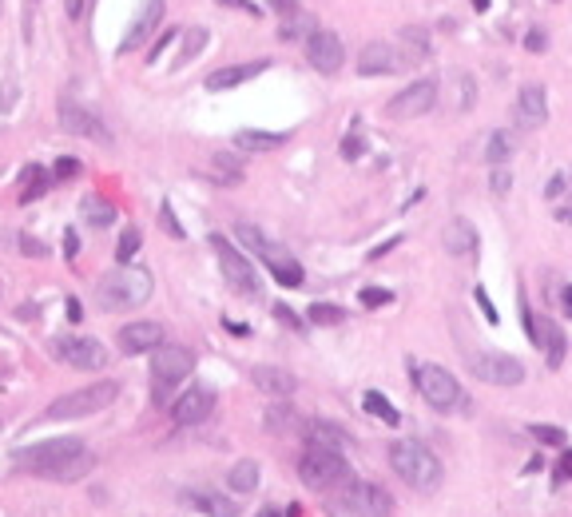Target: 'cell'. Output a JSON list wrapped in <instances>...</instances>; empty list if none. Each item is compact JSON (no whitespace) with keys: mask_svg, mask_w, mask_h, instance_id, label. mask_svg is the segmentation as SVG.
Returning <instances> with one entry per match:
<instances>
[{"mask_svg":"<svg viewBox=\"0 0 572 517\" xmlns=\"http://www.w3.org/2000/svg\"><path fill=\"white\" fill-rule=\"evenodd\" d=\"M116 398H120V382L103 378V382H96V386H80V390L56 398V402L44 410V418H48V422H64V418H91V414H100V410H108Z\"/></svg>","mask_w":572,"mask_h":517,"instance_id":"obj_4","label":"cell"},{"mask_svg":"<svg viewBox=\"0 0 572 517\" xmlns=\"http://www.w3.org/2000/svg\"><path fill=\"white\" fill-rule=\"evenodd\" d=\"M271 68V60H247V64H231V68H219L207 76V91H227V88H239V84L254 80L262 72Z\"/></svg>","mask_w":572,"mask_h":517,"instance_id":"obj_22","label":"cell"},{"mask_svg":"<svg viewBox=\"0 0 572 517\" xmlns=\"http://www.w3.org/2000/svg\"><path fill=\"white\" fill-rule=\"evenodd\" d=\"M361 406H366V414H374L378 422H386V426H398V422H402L398 406H393L386 394H378V390H370V394L361 398Z\"/></svg>","mask_w":572,"mask_h":517,"instance_id":"obj_34","label":"cell"},{"mask_svg":"<svg viewBox=\"0 0 572 517\" xmlns=\"http://www.w3.org/2000/svg\"><path fill=\"white\" fill-rule=\"evenodd\" d=\"M274 318H279V323H286V326H291V330H302L298 315H294V311H291V306H286V303H274Z\"/></svg>","mask_w":572,"mask_h":517,"instance_id":"obj_47","label":"cell"},{"mask_svg":"<svg viewBox=\"0 0 572 517\" xmlns=\"http://www.w3.org/2000/svg\"><path fill=\"white\" fill-rule=\"evenodd\" d=\"M163 0H143V9H140V16L131 21V28H128V36L120 40V56H128V52H140L143 44L159 32V24H163Z\"/></svg>","mask_w":572,"mask_h":517,"instance_id":"obj_15","label":"cell"},{"mask_svg":"<svg viewBox=\"0 0 572 517\" xmlns=\"http://www.w3.org/2000/svg\"><path fill=\"white\" fill-rule=\"evenodd\" d=\"M525 48H529V52H544V48H549V36H544L541 28H532L529 36H525Z\"/></svg>","mask_w":572,"mask_h":517,"instance_id":"obj_48","label":"cell"},{"mask_svg":"<svg viewBox=\"0 0 572 517\" xmlns=\"http://www.w3.org/2000/svg\"><path fill=\"white\" fill-rule=\"evenodd\" d=\"M163 346V326L140 318V323H128L120 330V350L123 355H147V350H159Z\"/></svg>","mask_w":572,"mask_h":517,"instance_id":"obj_20","label":"cell"},{"mask_svg":"<svg viewBox=\"0 0 572 517\" xmlns=\"http://www.w3.org/2000/svg\"><path fill=\"white\" fill-rule=\"evenodd\" d=\"M203 44H207V32H203V28L187 32V40H183V52H179V60H175V64L191 60V56H199V52H203Z\"/></svg>","mask_w":572,"mask_h":517,"instance_id":"obj_39","label":"cell"},{"mask_svg":"<svg viewBox=\"0 0 572 517\" xmlns=\"http://www.w3.org/2000/svg\"><path fill=\"white\" fill-rule=\"evenodd\" d=\"M235 235L242 239V247L247 251H254V259H262V263L271 267V274L279 279L282 287H298L302 283V267H298V259H294L286 247H279V243H271L267 235L259 231V227H251V223H239L235 227Z\"/></svg>","mask_w":572,"mask_h":517,"instance_id":"obj_5","label":"cell"},{"mask_svg":"<svg viewBox=\"0 0 572 517\" xmlns=\"http://www.w3.org/2000/svg\"><path fill=\"white\" fill-rule=\"evenodd\" d=\"M512 152H517V140L509 132H493L489 143H485V163L489 167H509Z\"/></svg>","mask_w":572,"mask_h":517,"instance_id":"obj_32","label":"cell"},{"mask_svg":"<svg viewBox=\"0 0 572 517\" xmlns=\"http://www.w3.org/2000/svg\"><path fill=\"white\" fill-rule=\"evenodd\" d=\"M306 60H310V68L326 72V76H334V72L346 64V48H342L338 32H314L310 40H306Z\"/></svg>","mask_w":572,"mask_h":517,"instance_id":"obj_18","label":"cell"},{"mask_svg":"<svg viewBox=\"0 0 572 517\" xmlns=\"http://www.w3.org/2000/svg\"><path fill=\"white\" fill-rule=\"evenodd\" d=\"M271 4H274V12L282 16V32H279L282 40H302V36L310 40L314 32H318V21L302 9L298 0H271Z\"/></svg>","mask_w":572,"mask_h":517,"instance_id":"obj_19","label":"cell"},{"mask_svg":"<svg viewBox=\"0 0 572 517\" xmlns=\"http://www.w3.org/2000/svg\"><path fill=\"white\" fill-rule=\"evenodd\" d=\"M564 311L572 315V287H564Z\"/></svg>","mask_w":572,"mask_h":517,"instance_id":"obj_56","label":"cell"},{"mask_svg":"<svg viewBox=\"0 0 572 517\" xmlns=\"http://www.w3.org/2000/svg\"><path fill=\"white\" fill-rule=\"evenodd\" d=\"M159 223H163V231H167L171 239H183V227H179V219H175V211H171V199L159 203Z\"/></svg>","mask_w":572,"mask_h":517,"instance_id":"obj_40","label":"cell"},{"mask_svg":"<svg viewBox=\"0 0 572 517\" xmlns=\"http://www.w3.org/2000/svg\"><path fill=\"white\" fill-rule=\"evenodd\" d=\"M390 299H393V294L381 291V287H366V291H361V306H370V311H374V306H386Z\"/></svg>","mask_w":572,"mask_h":517,"instance_id":"obj_44","label":"cell"},{"mask_svg":"<svg viewBox=\"0 0 572 517\" xmlns=\"http://www.w3.org/2000/svg\"><path fill=\"white\" fill-rule=\"evenodd\" d=\"M298 477L310 489H334L350 477V462L342 457V450L330 446H306L298 457Z\"/></svg>","mask_w":572,"mask_h":517,"instance_id":"obj_6","label":"cell"},{"mask_svg":"<svg viewBox=\"0 0 572 517\" xmlns=\"http://www.w3.org/2000/svg\"><path fill=\"white\" fill-rule=\"evenodd\" d=\"M302 422H306V418L302 414H294L291 406H271V410H267V430H271V434H302Z\"/></svg>","mask_w":572,"mask_h":517,"instance_id":"obj_30","label":"cell"},{"mask_svg":"<svg viewBox=\"0 0 572 517\" xmlns=\"http://www.w3.org/2000/svg\"><path fill=\"white\" fill-rule=\"evenodd\" d=\"M135 251H140V231H135V227H128V231L120 235V247H116V259H120V263H128V259H135Z\"/></svg>","mask_w":572,"mask_h":517,"instance_id":"obj_38","label":"cell"},{"mask_svg":"<svg viewBox=\"0 0 572 517\" xmlns=\"http://www.w3.org/2000/svg\"><path fill=\"white\" fill-rule=\"evenodd\" d=\"M413 374V386H417V394L433 406V410H453V406L461 402V382L445 370V366H410Z\"/></svg>","mask_w":572,"mask_h":517,"instance_id":"obj_8","label":"cell"},{"mask_svg":"<svg viewBox=\"0 0 572 517\" xmlns=\"http://www.w3.org/2000/svg\"><path fill=\"white\" fill-rule=\"evenodd\" d=\"M334 506H342L354 517H390L393 497H390V489H381L378 482H346L342 497H334Z\"/></svg>","mask_w":572,"mask_h":517,"instance_id":"obj_10","label":"cell"},{"mask_svg":"<svg viewBox=\"0 0 572 517\" xmlns=\"http://www.w3.org/2000/svg\"><path fill=\"white\" fill-rule=\"evenodd\" d=\"M437 80H430V76H422V80L405 84L398 96H393L390 104H386V116L390 120H417V116L433 112V104H437Z\"/></svg>","mask_w":572,"mask_h":517,"instance_id":"obj_12","label":"cell"},{"mask_svg":"<svg viewBox=\"0 0 572 517\" xmlns=\"http://www.w3.org/2000/svg\"><path fill=\"white\" fill-rule=\"evenodd\" d=\"M64 12H68V21H80V16H84V0H64Z\"/></svg>","mask_w":572,"mask_h":517,"instance_id":"obj_53","label":"cell"},{"mask_svg":"<svg viewBox=\"0 0 572 517\" xmlns=\"http://www.w3.org/2000/svg\"><path fill=\"white\" fill-rule=\"evenodd\" d=\"M473 299H477V306L485 311V323H497V306H493L489 291H485V287H477V291H473Z\"/></svg>","mask_w":572,"mask_h":517,"instance_id":"obj_46","label":"cell"},{"mask_svg":"<svg viewBox=\"0 0 572 517\" xmlns=\"http://www.w3.org/2000/svg\"><path fill=\"white\" fill-rule=\"evenodd\" d=\"M52 358H56V362L76 366V370H100V366H108V350H103V343L84 338V335H56V338H52Z\"/></svg>","mask_w":572,"mask_h":517,"instance_id":"obj_11","label":"cell"},{"mask_svg":"<svg viewBox=\"0 0 572 517\" xmlns=\"http://www.w3.org/2000/svg\"><path fill=\"white\" fill-rule=\"evenodd\" d=\"M544 120H549L544 88H541V84H525V88L517 91V104H512V123H517L521 132H537Z\"/></svg>","mask_w":572,"mask_h":517,"instance_id":"obj_17","label":"cell"},{"mask_svg":"<svg viewBox=\"0 0 572 517\" xmlns=\"http://www.w3.org/2000/svg\"><path fill=\"white\" fill-rule=\"evenodd\" d=\"M469 370L489 386H521L525 382V366L521 358L505 355V350H481L469 355Z\"/></svg>","mask_w":572,"mask_h":517,"instance_id":"obj_13","label":"cell"},{"mask_svg":"<svg viewBox=\"0 0 572 517\" xmlns=\"http://www.w3.org/2000/svg\"><path fill=\"white\" fill-rule=\"evenodd\" d=\"M16 100V84H0V112H9Z\"/></svg>","mask_w":572,"mask_h":517,"instance_id":"obj_51","label":"cell"},{"mask_svg":"<svg viewBox=\"0 0 572 517\" xmlns=\"http://www.w3.org/2000/svg\"><path fill=\"white\" fill-rule=\"evenodd\" d=\"M76 247H80V239H76V235H64V259H72V255H76Z\"/></svg>","mask_w":572,"mask_h":517,"instance_id":"obj_54","label":"cell"},{"mask_svg":"<svg viewBox=\"0 0 572 517\" xmlns=\"http://www.w3.org/2000/svg\"><path fill=\"white\" fill-rule=\"evenodd\" d=\"M361 152H366V140H361V132H350L346 140H342V155H346V160H358Z\"/></svg>","mask_w":572,"mask_h":517,"instance_id":"obj_45","label":"cell"},{"mask_svg":"<svg viewBox=\"0 0 572 517\" xmlns=\"http://www.w3.org/2000/svg\"><path fill=\"white\" fill-rule=\"evenodd\" d=\"M191 370H195V355H191L187 346H159V355L151 358V382H155V402L167 406L171 402V390L183 382V378H191Z\"/></svg>","mask_w":572,"mask_h":517,"instance_id":"obj_7","label":"cell"},{"mask_svg":"<svg viewBox=\"0 0 572 517\" xmlns=\"http://www.w3.org/2000/svg\"><path fill=\"white\" fill-rule=\"evenodd\" d=\"M262 517H279V509H262Z\"/></svg>","mask_w":572,"mask_h":517,"instance_id":"obj_58","label":"cell"},{"mask_svg":"<svg viewBox=\"0 0 572 517\" xmlns=\"http://www.w3.org/2000/svg\"><path fill=\"white\" fill-rule=\"evenodd\" d=\"M473 4H477V12H485V9H489V0H473Z\"/></svg>","mask_w":572,"mask_h":517,"instance_id":"obj_57","label":"cell"},{"mask_svg":"<svg viewBox=\"0 0 572 517\" xmlns=\"http://www.w3.org/2000/svg\"><path fill=\"white\" fill-rule=\"evenodd\" d=\"M556 477H561V482H572V450H564L561 466H556Z\"/></svg>","mask_w":572,"mask_h":517,"instance_id":"obj_52","label":"cell"},{"mask_svg":"<svg viewBox=\"0 0 572 517\" xmlns=\"http://www.w3.org/2000/svg\"><path fill=\"white\" fill-rule=\"evenodd\" d=\"M96 299L108 311H135L151 299V274L135 263H120L96 283Z\"/></svg>","mask_w":572,"mask_h":517,"instance_id":"obj_2","label":"cell"},{"mask_svg":"<svg viewBox=\"0 0 572 517\" xmlns=\"http://www.w3.org/2000/svg\"><path fill=\"white\" fill-rule=\"evenodd\" d=\"M80 175V160L76 155H60L56 160V179H76Z\"/></svg>","mask_w":572,"mask_h":517,"instance_id":"obj_43","label":"cell"},{"mask_svg":"<svg viewBox=\"0 0 572 517\" xmlns=\"http://www.w3.org/2000/svg\"><path fill=\"white\" fill-rule=\"evenodd\" d=\"M48 172H44V167H36V163H32L28 172H24V179H21V203H32V199H40L44 191H48Z\"/></svg>","mask_w":572,"mask_h":517,"instance_id":"obj_35","label":"cell"},{"mask_svg":"<svg viewBox=\"0 0 572 517\" xmlns=\"http://www.w3.org/2000/svg\"><path fill=\"white\" fill-rule=\"evenodd\" d=\"M291 140L286 132H254V128H247V132H235V143H239L242 152H279L282 143Z\"/></svg>","mask_w":572,"mask_h":517,"instance_id":"obj_29","label":"cell"},{"mask_svg":"<svg viewBox=\"0 0 572 517\" xmlns=\"http://www.w3.org/2000/svg\"><path fill=\"white\" fill-rule=\"evenodd\" d=\"M489 187H493V195H509V187H512V172H509V167H493Z\"/></svg>","mask_w":572,"mask_h":517,"instance_id":"obj_42","label":"cell"},{"mask_svg":"<svg viewBox=\"0 0 572 517\" xmlns=\"http://www.w3.org/2000/svg\"><path fill=\"white\" fill-rule=\"evenodd\" d=\"M251 382L259 386L262 394H279V398H291L294 390H298V378H294L286 366H254Z\"/></svg>","mask_w":572,"mask_h":517,"instance_id":"obj_23","label":"cell"},{"mask_svg":"<svg viewBox=\"0 0 572 517\" xmlns=\"http://www.w3.org/2000/svg\"><path fill=\"white\" fill-rule=\"evenodd\" d=\"M477 247H481V239H477V227L469 219H453L445 227V251L453 259H469V255H477Z\"/></svg>","mask_w":572,"mask_h":517,"instance_id":"obj_26","label":"cell"},{"mask_svg":"<svg viewBox=\"0 0 572 517\" xmlns=\"http://www.w3.org/2000/svg\"><path fill=\"white\" fill-rule=\"evenodd\" d=\"M310 323H318V326H338V323H346V311H342V306H334V303H314L310 306Z\"/></svg>","mask_w":572,"mask_h":517,"instance_id":"obj_36","label":"cell"},{"mask_svg":"<svg viewBox=\"0 0 572 517\" xmlns=\"http://www.w3.org/2000/svg\"><path fill=\"white\" fill-rule=\"evenodd\" d=\"M227 486H231L235 494H251V489L259 486V462H254V457L235 462V469L227 474Z\"/></svg>","mask_w":572,"mask_h":517,"instance_id":"obj_33","label":"cell"},{"mask_svg":"<svg viewBox=\"0 0 572 517\" xmlns=\"http://www.w3.org/2000/svg\"><path fill=\"white\" fill-rule=\"evenodd\" d=\"M529 434L537 438L541 446H564V442H568L561 426H541V422H537V426H529Z\"/></svg>","mask_w":572,"mask_h":517,"instance_id":"obj_37","label":"cell"},{"mask_svg":"<svg viewBox=\"0 0 572 517\" xmlns=\"http://www.w3.org/2000/svg\"><path fill=\"white\" fill-rule=\"evenodd\" d=\"M358 72L361 76H390V72H402L398 64V48L386 40H370L358 52Z\"/></svg>","mask_w":572,"mask_h":517,"instance_id":"obj_21","label":"cell"},{"mask_svg":"<svg viewBox=\"0 0 572 517\" xmlns=\"http://www.w3.org/2000/svg\"><path fill=\"white\" fill-rule=\"evenodd\" d=\"M183 501H191V506L207 517H239V506H235L231 497L215 494V489H183Z\"/></svg>","mask_w":572,"mask_h":517,"instance_id":"obj_27","label":"cell"},{"mask_svg":"<svg viewBox=\"0 0 572 517\" xmlns=\"http://www.w3.org/2000/svg\"><path fill=\"white\" fill-rule=\"evenodd\" d=\"M211 414H215V390L211 386H191L187 394L171 406V418H175L179 426H203Z\"/></svg>","mask_w":572,"mask_h":517,"instance_id":"obj_16","label":"cell"},{"mask_svg":"<svg viewBox=\"0 0 572 517\" xmlns=\"http://www.w3.org/2000/svg\"><path fill=\"white\" fill-rule=\"evenodd\" d=\"M390 466L402 482H410V486L422 489V494H433L445 477V466L437 462V454H433L430 446H422V442H393Z\"/></svg>","mask_w":572,"mask_h":517,"instance_id":"obj_3","label":"cell"},{"mask_svg":"<svg viewBox=\"0 0 572 517\" xmlns=\"http://www.w3.org/2000/svg\"><path fill=\"white\" fill-rule=\"evenodd\" d=\"M537 346H544V358H549V366L556 370V366L564 362V355H568V338H564L561 323L541 318V323H537Z\"/></svg>","mask_w":572,"mask_h":517,"instance_id":"obj_28","label":"cell"},{"mask_svg":"<svg viewBox=\"0 0 572 517\" xmlns=\"http://www.w3.org/2000/svg\"><path fill=\"white\" fill-rule=\"evenodd\" d=\"M12 466L21 474L44 477V482H80L96 469V454L80 438H52L40 446H24L12 454Z\"/></svg>","mask_w":572,"mask_h":517,"instance_id":"obj_1","label":"cell"},{"mask_svg":"<svg viewBox=\"0 0 572 517\" xmlns=\"http://www.w3.org/2000/svg\"><path fill=\"white\" fill-rule=\"evenodd\" d=\"M393 48H398V64H402V68H410V64H422L425 56H430V32H425L422 24L402 28Z\"/></svg>","mask_w":572,"mask_h":517,"instance_id":"obj_24","label":"cell"},{"mask_svg":"<svg viewBox=\"0 0 572 517\" xmlns=\"http://www.w3.org/2000/svg\"><path fill=\"white\" fill-rule=\"evenodd\" d=\"M80 215L88 219L91 227H111V223H116V207H111L103 195H84V199H80Z\"/></svg>","mask_w":572,"mask_h":517,"instance_id":"obj_31","label":"cell"},{"mask_svg":"<svg viewBox=\"0 0 572 517\" xmlns=\"http://www.w3.org/2000/svg\"><path fill=\"white\" fill-rule=\"evenodd\" d=\"M564 191H568V172H561V175H552L549 179V187H544V199L552 203V207H556V203L564 199Z\"/></svg>","mask_w":572,"mask_h":517,"instance_id":"obj_41","label":"cell"},{"mask_svg":"<svg viewBox=\"0 0 572 517\" xmlns=\"http://www.w3.org/2000/svg\"><path fill=\"white\" fill-rule=\"evenodd\" d=\"M568 203H561V207H556V219H561V223H572V167H568Z\"/></svg>","mask_w":572,"mask_h":517,"instance_id":"obj_50","label":"cell"},{"mask_svg":"<svg viewBox=\"0 0 572 517\" xmlns=\"http://www.w3.org/2000/svg\"><path fill=\"white\" fill-rule=\"evenodd\" d=\"M211 247L215 255H219V271L223 279H227V287H231L235 294H242V299H259V274H254V263L247 259V255H239L223 235H211Z\"/></svg>","mask_w":572,"mask_h":517,"instance_id":"obj_9","label":"cell"},{"mask_svg":"<svg viewBox=\"0 0 572 517\" xmlns=\"http://www.w3.org/2000/svg\"><path fill=\"white\" fill-rule=\"evenodd\" d=\"M21 247H24V255H36V259L48 255V247H44L40 239H32V235H21Z\"/></svg>","mask_w":572,"mask_h":517,"instance_id":"obj_49","label":"cell"},{"mask_svg":"<svg viewBox=\"0 0 572 517\" xmlns=\"http://www.w3.org/2000/svg\"><path fill=\"white\" fill-rule=\"evenodd\" d=\"M56 120H60V128H64V132H72V135H84V140L111 143V132L103 128V120H100V116H96V112H88L84 104L68 100V96H64V100L56 104Z\"/></svg>","mask_w":572,"mask_h":517,"instance_id":"obj_14","label":"cell"},{"mask_svg":"<svg viewBox=\"0 0 572 517\" xmlns=\"http://www.w3.org/2000/svg\"><path fill=\"white\" fill-rule=\"evenodd\" d=\"M219 4H231V9H247V12H254V16H259V9H254V4H247V0H219Z\"/></svg>","mask_w":572,"mask_h":517,"instance_id":"obj_55","label":"cell"},{"mask_svg":"<svg viewBox=\"0 0 572 517\" xmlns=\"http://www.w3.org/2000/svg\"><path fill=\"white\" fill-rule=\"evenodd\" d=\"M302 438H306V446H330V450L350 446V434L342 426H334V422H326V418H306L302 422Z\"/></svg>","mask_w":572,"mask_h":517,"instance_id":"obj_25","label":"cell"}]
</instances>
